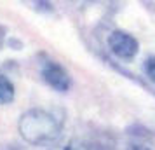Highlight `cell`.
Here are the masks:
<instances>
[{
	"label": "cell",
	"mask_w": 155,
	"mask_h": 150,
	"mask_svg": "<svg viewBox=\"0 0 155 150\" xmlns=\"http://www.w3.org/2000/svg\"><path fill=\"white\" fill-rule=\"evenodd\" d=\"M19 135L30 145H47L61 135V121L42 108H31L19 119Z\"/></svg>",
	"instance_id": "6da1fadb"
},
{
	"label": "cell",
	"mask_w": 155,
	"mask_h": 150,
	"mask_svg": "<svg viewBox=\"0 0 155 150\" xmlns=\"http://www.w3.org/2000/svg\"><path fill=\"white\" fill-rule=\"evenodd\" d=\"M108 47L117 58H122V59H131L138 54V40L134 38L133 35H129L127 32H122V30H115L110 33L108 37Z\"/></svg>",
	"instance_id": "7a4b0ae2"
},
{
	"label": "cell",
	"mask_w": 155,
	"mask_h": 150,
	"mask_svg": "<svg viewBox=\"0 0 155 150\" xmlns=\"http://www.w3.org/2000/svg\"><path fill=\"white\" fill-rule=\"evenodd\" d=\"M42 77L56 91H68L70 89V77H68V73L64 72V68L61 65L54 63V61H47L42 66Z\"/></svg>",
	"instance_id": "3957f363"
},
{
	"label": "cell",
	"mask_w": 155,
	"mask_h": 150,
	"mask_svg": "<svg viewBox=\"0 0 155 150\" xmlns=\"http://www.w3.org/2000/svg\"><path fill=\"white\" fill-rule=\"evenodd\" d=\"M14 100V86L12 82L0 75V105H7Z\"/></svg>",
	"instance_id": "277c9868"
},
{
	"label": "cell",
	"mask_w": 155,
	"mask_h": 150,
	"mask_svg": "<svg viewBox=\"0 0 155 150\" xmlns=\"http://www.w3.org/2000/svg\"><path fill=\"white\" fill-rule=\"evenodd\" d=\"M63 150H91V145L80 138H75V140H70L66 143Z\"/></svg>",
	"instance_id": "5b68a950"
},
{
	"label": "cell",
	"mask_w": 155,
	"mask_h": 150,
	"mask_svg": "<svg viewBox=\"0 0 155 150\" xmlns=\"http://www.w3.org/2000/svg\"><path fill=\"white\" fill-rule=\"evenodd\" d=\"M145 70H147L148 77L155 82V58H150V59L147 61V65H145Z\"/></svg>",
	"instance_id": "8992f818"
},
{
	"label": "cell",
	"mask_w": 155,
	"mask_h": 150,
	"mask_svg": "<svg viewBox=\"0 0 155 150\" xmlns=\"http://www.w3.org/2000/svg\"><path fill=\"white\" fill-rule=\"evenodd\" d=\"M127 150H150L148 147H143V145H131Z\"/></svg>",
	"instance_id": "52a82bcc"
},
{
	"label": "cell",
	"mask_w": 155,
	"mask_h": 150,
	"mask_svg": "<svg viewBox=\"0 0 155 150\" xmlns=\"http://www.w3.org/2000/svg\"><path fill=\"white\" fill-rule=\"evenodd\" d=\"M2 40H4V30L0 28V45H2Z\"/></svg>",
	"instance_id": "ba28073f"
}]
</instances>
